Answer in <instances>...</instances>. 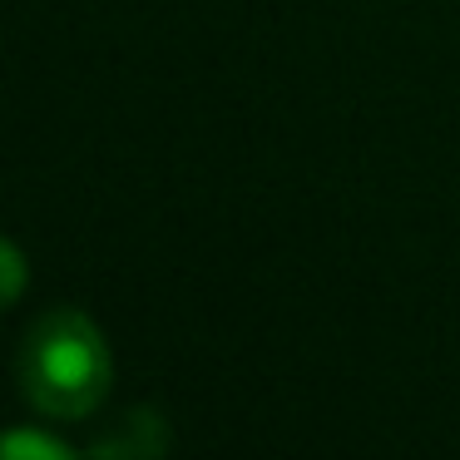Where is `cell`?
<instances>
[{
  "instance_id": "4",
  "label": "cell",
  "mask_w": 460,
  "mask_h": 460,
  "mask_svg": "<svg viewBox=\"0 0 460 460\" xmlns=\"http://www.w3.org/2000/svg\"><path fill=\"white\" fill-rule=\"evenodd\" d=\"M25 292V252L0 238V312Z\"/></svg>"
},
{
  "instance_id": "3",
  "label": "cell",
  "mask_w": 460,
  "mask_h": 460,
  "mask_svg": "<svg viewBox=\"0 0 460 460\" xmlns=\"http://www.w3.org/2000/svg\"><path fill=\"white\" fill-rule=\"evenodd\" d=\"M75 450L55 436H40V430H11L0 436V460H70Z\"/></svg>"
},
{
  "instance_id": "1",
  "label": "cell",
  "mask_w": 460,
  "mask_h": 460,
  "mask_svg": "<svg viewBox=\"0 0 460 460\" xmlns=\"http://www.w3.org/2000/svg\"><path fill=\"white\" fill-rule=\"evenodd\" d=\"M21 391L40 416L80 420L110 396L114 357L104 332L80 307H50L31 322L15 357Z\"/></svg>"
},
{
  "instance_id": "2",
  "label": "cell",
  "mask_w": 460,
  "mask_h": 460,
  "mask_svg": "<svg viewBox=\"0 0 460 460\" xmlns=\"http://www.w3.org/2000/svg\"><path fill=\"white\" fill-rule=\"evenodd\" d=\"M169 450V426L154 406H134L104 430L100 440H90V456H119V460H154Z\"/></svg>"
}]
</instances>
